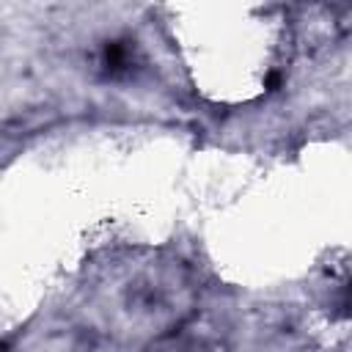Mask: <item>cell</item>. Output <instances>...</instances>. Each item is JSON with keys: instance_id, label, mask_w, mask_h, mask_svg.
Wrapping results in <instances>:
<instances>
[{"instance_id": "6da1fadb", "label": "cell", "mask_w": 352, "mask_h": 352, "mask_svg": "<svg viewBox=\"0 0 352 352\" xmlns=\"http://www.w3.org/2000/svg\"><path fill=\"white\" fill-rule=\"evenodd\" d=\"M146 352H217L212 333L198 330L195 324H179L162 336H157Z\"/></svg>"}]
</instances>
